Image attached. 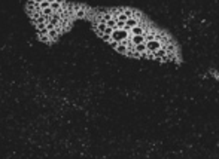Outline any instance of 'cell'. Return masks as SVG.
Masks as SVG:
<instances>
[{
    "instance_id": "1",
    "label": "cell",
    "mask_w": 219,
    "mask_h": 159,
    "mask_svg": "<svg viewBox=\"0 0 219 159\" xmlns=\"http://www.w3.org/2000/svg\"><path fill=\"white\" fill-rule=\"evenodd\" d=\"M128 37H130V33H128L127 30H124V28H115V30L112 31V34H110L112 42H116V43H121V42H124L125 39H128Z\"/></svg>"
},
{
    "instance_id": "2",
    "label": "cell",
    "mask_w": 219,
    "mask_h": 159,
    "mask_svg": "<svg viewBox=\"0 0 219 159\" xmlns=\"http://www.w3.org/2000/svg\"><path fill=\"white\" fill-rule=\"evenodd\" d=\"M163 45H161V42L160 40H157V39H154V40H149V42H146V52L148 54H152V52H155L157 49H160Z\"/></svg>"
},
{
    "instance_id": "3",
    "label": "cell",
    "mask_w": 219,
    "mask_h": 159,
    "mask_svg": "<svg viewBox=\"0 0 219 159\" xmlns=\"http://www.w3.org/2000/svg\"><path fill=\"white\" fill-rule=\"evenodd\" d=\"M140 22H139V19L137 18H127V21L124 22V30H127V31H130L133 27H136V26H139Z\"/></svg>"
},
{
    "instance_id": "4",
    "label": "cell",
    "mask_w": 219,
    "mask_h": 159,
    "mask_svg": "<svg viewBox=\"0 0 219 159\" xmlns=\"http://www.w3.org/2000/svg\"><path fill=\"white\" fill-rule=\"evenodd\" d=\"M128 33H130L131 36H140V34H145V33H146V30H145L143 27H142L140 24H139V26L133 27V28H131V30H130Z\"/></svg>"
},
{
    "instance_id": "5",
    "label": "cell",
    "mask_w": 219,
    "mask_h": 159,
    "mask_svg": "<svg viewBox=\"0 0 219 159\" xmlns=\"http://www.w3.org/2000/svg\"><path fill=\"white\" fill-rule=\"evenodd\" d=\"M61 5H63V0H52L49 3V8H51L52 12H58L61 9Z\"/></svg>"
},
{
    "instance_id": "6",
    "label": "cell",
    "mask_w": 219,
    "mask_h": 159,
    "mask_svg": "<svg viewBox=\"0 0 219 159\" xmlns=\"http://www.w3.org/2000/svg\"><path fill=\"white\" fill-rule=\"evenodd\" d=\"M130 42L133 43V45H139V43H143V42H146L145 40V34H140V36H131L130 34Z\"/></svg>"
},
{
    "instance_id": "7",
    "label": "cell",
    "mask_w": 219,
    "mask_h": 159,
    "mask_svg": "<svg viewBox=\"0 0 219 159\" xmlns=\"http://www.w3.org/2000/svg\"><path fill=\"white\" fill-rule=\"evenodd\" d=\"M134 49H136V51L140 54L142 57H145V55H146V42L139 43V45H134Z\"/></svg>"
},
{
    "instance_id": "8",
    "label": "cell",
    "mask_w": 219,
    "mask_h": 159,
    "mask_svg": "<svg viewBox=\"0 0 219 159\" xmlns=\"http://www.w3.org/2000/svg\"><path fill=\"white\" fill-rule=\"evenodd\" d=\"M115 49H116V51H118V52L124 54V55H125V54H127V46H125V45H124V43H118V45H116V48H115Z\"/></svg>"
},
{
    "instance_id": "9",
    "label": "cell",
    "mask_w": 219,
    "mask_h": 159,
    "mask_svg": "<svg viewBox=\"0 0 219 159\" xmlns=\"http://www.w3.org/2000/svg\"><path fill=\"white\" fill-rule=\"evenodd\" d=\"M106 26H108V27H110V28H113V30H115V28H116V19H115V18L112 16L110 19H108V21H106Z\"/></svg>"
},
{
    "instance_id": "10",
    "label": "cell",
    "mask_w": 219,
    "mask_h": 159,
    "mask_svg": "<svg viewBox=\"0 0 219 159\" xmlns=\"http://www.w3.org/2000/svg\"><path fill=\"white\" fill-rule=\"evenodd\" d=\"M41 13L43 15V16H46V18H49L51 15H52V11H51V8H45V9H41Z\"/></svg>"
},
{
    "instance_id": "11",
    "label": "cell",
    "mask_w": 219,
    "mask_h": 159,
    "mask_svg": "<svg viewBox=\"0 0 219 159\" xmlns=\"http://www.w3.org/2000/svg\"><path fill=\"white\" fill-rule=\"evenodd\" d=\"M37 39L42 40V42H45V43H51V42H52V40L49 39L48 36H37Z\"/></svg>"
},
{
    "instance_id": "12",
    "label": "cell",
    "mask_w": 219,
    "mask_h": 159,
    "mask_svg": "<svg viewBox=\"0 0 219 159\" xmlns=\"http://www.w3.org/2000/svg\"><path fill=\"white\" fill-rule=\"evenodd\" d=\"M36 30H42V28H46V22H36L34 24Z\"/></svg>"
},
{
    "instance_id": "13",
    "label": "cell",
    "mask_w": 219,
    "mask_h": 159,
    "mask_svg": "<svg viewBox=\"0 0 219 159\" xmlns=\"http://www.w3.org/2000/svg\"><path fill=\"white\" fill-rule=\"evenodd\" d=\"M100 37H101V39L103 40H106V42H112V39H110V36H108V34H100Z\"/></svg>"
},
{
    "instance_id": "14",
    "label": "cell",
    "mask_w": 219,
    "mask_h": 159,
    "mask_svg": "<svg viewBox=\"0 0 219 159\" xmlns=\"http://www.w3.org/2000/svg\"><path fill=\"white\" fill-rule=\"evenodd\" d=\"M34 2H36V5H39V3H42L43 0H34Z\"/></svg>"
}]
</instances>
